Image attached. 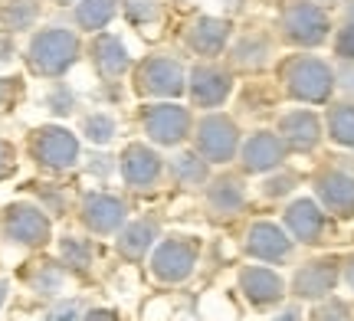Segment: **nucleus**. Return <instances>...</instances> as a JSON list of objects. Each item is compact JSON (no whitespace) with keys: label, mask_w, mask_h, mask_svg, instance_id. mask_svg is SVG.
<instances>
[{"label":"nucleus","mask_w":354,"mask_h":321,"mask_svg":"<svg viewBox=\"0 0 354 321\" xmlns=\"http://www.w3.org/2000/svg\"><path fill=\"white\" fill-rule=\"evenodd\" d=\"M37 17H39L37 0H10L0 10V20H3L7 30H30V26L37 23Z\"/></svg>","instance_id":"nucleus-30"},{"label":"nucleus","mask_w":354,"mask_h":321,"mask_svg":"<svg viewBox=\"0 0 354 321\" xmlns=\"http://www.w3.org/2000/svg\"><path fill=\"white\" fill-rule=\"evenodd\" d=\"M342 256H318V259H308L302 262L295 275H292V295L299 302H322L328 298L338 282H342Z\"/></svg>","instance_id":"nucleus-8"},{"label":"nucleus","mask_w":354,"mask_h":321,"mask_svg":"<svg viewBox=\"0 0 354 321\" xmlns=\"http://www.w3.org/2000/svg\"><path fill=\"white\" fill-rule=\"evenodd\" d=\"M46 105H50V112L53 115H73L76 112V105H79V99H76V92L73 89H66V86H56V89L46 95Z\"/></svg>","instance_id":"nucleus-35"},{"label":"nucleus","mask_w":354,"mask_h":321,"mask_svg":"<svg viewBox=\"0 0 354 321\" xmlns=\"http://www.w3.org/2000/svg\"><path fill=\"white\" fill-rule=\"evenodd\" d=\"M141 128L151 138V144L177 148L180 142H187L190 135H194V121H190V112L184 105L161 102V105H148V108H145Z\"/></svg>","instance_id":"nucleus-10"},{"label":"nucleus","mask_w":354,"mask_h":321,"mask_svg":"<svg viewBox=\"0 0 354 321\" xmlns=\"http://www.w3.org/2000/svg\"><path fill=\"white\" fill-rule=\"evenodd\" d=\"M203 200H207L214 217L230 220L243 213V206H246V184H243L240 174H216V177L207 180Z\"/></svg>","instance_id":"nucleus-20"},{"label":"nucleus","mask_w":354,"mask_h":321,"mask_svg":"<svg viewBox=\"0 0 354 321\" xmlns=\"http://www.w3.org/2000/svg\"><path fill=\"white\" fill-rule=\"evenodd\" d=\"M56 3H73V0H56Z\"/></svg>","instance_id":"nucleus-47"},{"label":"nucleus","mask_w":354,"mask_h":321,"mask_svg":"<svg viewBox=\"0 0 354 321\" xmlns=\"http://www.w3.org/2000/svg\"><path fill=\"white\" fill-rule=\"evenodd\" d=\"M308 321H351V305L328 295L322 302H315V311L308 315Z\"/></svg>","instance_id":"nucleus-34"},{"label":"nucleus","mask_w":354,"mask_h":321,"mask_svg":"<svg viewBox=\"0 0 354 321\" xmlns=\"http://www.w3.org/2000/svg\"><path fill=\"white\" fill-rule=\"evenodd\" d=\"M43 321H82V305H79L76 298H63V302H56V305L46 311Z\"/></svg>","instance_id":"nucleus-36"},{"label":"nucleus","mask_w":354,"mask_h":321,"mask_svg":"<svg viewBox=\"0 0 354 321\" xmlns=\"http://www.w3.org/2000/svg\"><path fill=\"white\" fill-rule=\"evenodd\" d=\"M17 92V79H0V108H7Z\"/></svg>","instance_id":"nucleus-40"},{"label":"nucleus","mask_w":354,"mask_h":321,"mask_svg":"<svg viewBox=\"0 0 354 321\" xmlns=\"http://www.w3.org/2000/svg\"><path fill=\"white\" fill-rule=\"evenodd\" d=\"M272 59V39L259 33V30H250V33H243L233 46H230V63L236 66V69H246V72H259L266 69Z\"/></svg>","instance_id":"nucleus-24"},{"label":"nucleus","mask_w":354,"mask_h":321,"mask_svg":"<svg viewBox=\"0 0 354 321\" xmlns=\"http://www.w3.org/2000/svg\"><path fill=\"white\" fill-rule=\"evenodd\" d=\"M63 282H66V266L63 262L43 259V262H33V269L26 272V285L43 298L59 295V292H63Z\"/></svg>","instance_id":"nucleus-27"},{"label":"nucleus","mask_w":354,"mask_h":321,"mask_svg":"<svg viewBox=\"0 0 354 321\" xmlns=\"http://www.w3.org/2000/svg\"><path fill=\"white\" fill-rule=\"evenodd\" d=\"M161 240V223L154 217H145V220H131L118 230V240H115V249L118 256L128 259V262H141V259L151 253V246H158Z\"/></svg>","instance_id":"nucleus-22"},{"label":"nucleus","mask_w":354,"mask_h":321,"mask_svg":"<svg viewBox=\"0 0 354 321\" xmlns=\"http://www.w3.org/2000/svg\"><path fill=\"white\" fill-rule=\"evenodd\" d=\"M335 89H342L344 95L354 99V63H342L335 69Z\"/></svg>","instance_id":"nucleus-38"},{"label":"nucleus","mask_w":354,"mask_h":321,"mask_svg":"<svg viewBox=\"0 0 354 321\" xmlns=\"http://www.w3.org/2000/svg\"><path fill=\"white\" fill-rule=\"evenodd\" d=\"M325 135L338 148L354 151V102H335L325 112Z\"/></svg>","instance_id":"nucleus-26"},{"label":"nucleus","mask_w":354,"mask_h":321,"mask_svg":"<svg viewBox=\"0 0 354 321\" xmlns=\"http://www.w3.org/2000/svg\"><path fill=\"white\" fill-rule=\"evenodd\" d=\"M92 161H95V164H88V171H92V174H109V167H112L109 161H112V157L102 155V157H92Z\"/></svg>","instance_id":"nucleus-44"},{"label":"nucleus","mask_w":354,"mask_h":321,"mask_svg":"<svg viewBox=\"0 0 354 321\" xmlns=\"http://www.w3.org/2000/svg\"><path fill=\"white\" fill-rule=\"evenodd\" d=\"M118 13V0H79L76 3V26L86 33H102Z\"/></svg>","instance_id":"nucleus-28"},{"label":"nucleus","mask_w":354,"mask_h":321,"mask_svg":"<svg viewBox=\"0 0 354 321\" xmlns=\"http://www.w3.org/2000/svg\"><path fill=\"white\" fill-rule=\"evenodd\" d=\"M230 33H233V23L230 20H220V17H197L194 23L187 26V46L197 56H207L214 59L227 50Z\"/></svg>","instance_id":"nucleus-23"},{"label":"nucleus","mask_w":354,"mask_h":321,"mask_svg":"<svg viewBox=\"0 0 354 321\" xmlns=\"http://www.w3.org/2000/svg\"><path fill=\"white\" fill-rule=\"evenodd\" d=\"M171 177H174L180 187L197 191V187H207V180H210V164H207L197 151H180V155L171 157Z\"/></svg>","instance_id":"nucleus-25"},{"label":"nucleus","mask_w":354,"mask_h":321,"mask_svg":"<svg viewBox=\"0 0 354 321\" xmlns=\"http://www.w3.org/2000/svg\"><path fill=\"white\" fill-rule=\"evenodd\" d=\"M240 125L223 112H210L194 128V151L207 164H230L240 155Z\"/></svg>","instance_id":"nucleus-5"},{"label":"nucleus","mask_w":354,"mask_h":321,"mask_svg":"<svg viewBox=\"0 0 354 321\" xmlns=\"http://www.w3.org/2000/svg\"><path fill=\"white\" fill-rule=\"evenodd\" d=\"M92 256H95V249H92V243L88 240H82V236H63L59 240V262H63L69 272H76V275H88V269H92Z\"/></svg>","instance_id":"nucleus-29"},{"label":"nucleus","mask_w":354,"mask_h":321,"mask_svg":"<svg viewBox=\"0 0 354 321\" xmlns=\"http://www.w3.org/2000/svg\"><path fill=\"white\" fill-rule=\"evenodd\" d=\"M79 56H82V43L66 26H46V30H39V33H33L30 46H26L30 69L43 79L66 76L79 63Z\"/></svg>","instance_id":"nucleus-2"},{"label":"nucleus","mask_w":354,"mask_h":321,"mask_svg":"<svg viewBox=\"0 0 354 321\" xmlns=\"http://www.w3.org/2000/svg\"><path fill=\"white\" fill-rule=\"evenodd\" d=\"M197 262H201V240L174 233V236H161L158 240L148 269L161 285H180L194 275Z\"/></svg>","instance_id":"nucleus-3"},{"label":"nucleus","mask_w":354,"mask_h":321,"mask_svg":"<svg viewBox=\"0 0 354 321\" xmlns=\"http://www.w3.org/2000/svg\"><path fill=\"white\" fill-rule=\"evenodd\" d=\"M118 171H122V180L135 191H151L161 184V174H165V157L154 151L151 144H128L122 157H118Z\"/></svg>","instance_id":"nucleus-17"},{"label":"nucleus","mask_w":354,"mask_h":321,"mask_svg":"<svg viewBox=\"0 0 354 321\" xmlns=\"http://www.w3.org/2000/svg\"><path fill=\"white\" fill-rule=\"evenodd\" d=\"M292 246H295V240L279 223H269V220H256L246 230V240H243L246 256L256 259V262H269V266L286 262L292 256Z\"/></svg>","instance_id":"nucleus-16"},{"label":"nucleus","mask_w":354,"mask_h":321,"mask_svg":"<svg viewBox=\"0 0 354 321\" xmlns=\"http://www.w3.org/2000/svg\"><path fill=\"white\" fill-rule=\"evenodd\" d=\"M286 157H289V148L279 138V131L259 128L240 144L243 174H272V171L286 164Z\"/></svg>","instance_id":"nucleus-12"},{"label":"nucleus","mask_w":354,"mask_h":321,"mask_svg":"<svg viewBox=\"0 0 354 321\" xmlns=\"http://www.w3.org/2000/svg\"><path fill=\"white\" fill-rule=\"evenodd\" d=\"M282 89L289 99L305 105H325L335 95V69L318 56H289L282 69Z\"/></svg>","instance_id":"nucleus-1"},{"label":"nucleus","mask_w":354,"mask_h":321,"mask_svg":"<svg viewBox=\"0 0 354 321\" xmlns=\"http://www.w3.org/2000/svg\"><path fill=\"white\" fill-rule=\"evenodd\" d=\"M299 187V174H292V171H272V174H266V180H263V197L266 200H282V197H289L292 191Z\"/></svg>","instance_id":"nucleus-32"},{"label":"nucleus","mask_w":354,"mask_h":321,"mask_svg":"<svg viewBox=\"0 0 354 321\" xmlns=\"http://www.w3.org/2000/svg\"><path fill=\"white\" fill-rule=\"evenodd\" d=\"M344 23H354V0L344 3Z\"/></svg>","instance_id":"nucleus-46"},{"label":"nucleus","mask_w":354,"mask_h":321,"mask_svg":"<svg viewBox=\"0 0 354 321\" xmlns=\"http://www.w3.org/2000/svg\"><path fill=\"white\" fill-rule=\"evenodd\" d=\"M342 279L348 282V289L354 292V256H348V259L342 262Z\"/></svg>","instance_id":"nucleus-43"},{"label":"nucleus","mask_w":354,"mask_h":321,"mask_svg":"<svg viewBox=\"0 0 354 321\" xmlns=\"http://www.w3.org/2000/svg\"><path fill=\"white\" fill-rule=\"evenodd\" d=\"M279 33L289 46H299V50H315L322 46L331 33V20L328 10L315 3V0H295L289 3L282 17H279Z\"/></svg>","instance_id":"nucleus-4"},{"label":"nucleus","mask_w":354,"mask_h":321,"mask_svg":"<svg viewBox=\"0 0 354 321\" xmlns=\"http://www.w3.org/2000/svg\"><path fill=\"white\" fill-rule=\"evenodd\" d=\"M272 321H305V315H302V309H299V305H289V309L279 311Z\"/></svg>","instance_id":"nucleus-42"},{"label":"nucleus","mask_w":354,"mask_h":321,"mask_svg":"<svg viewBox=\"0 0 354 321\" xmlns=\"http://www.w3.org/2000/svg\"><path fill=\"white\" fill-rule=\"evenodd\" d=\"M135 89H138L141 95L177 99V95H184V89H187V72H184V66L177 63L174 56L158 52V56H148V59L138 66Z\"/></svg>","instance_id":"nucleus-7"},{"label":"nucleus","mask_w":354,"mask_h":321,"mask_svg":"<svg viewBox=\"0 0 354 321\" xmlns=\"http://www.w3.org/2000/svg\"><path fill=\"white\" fill-rule=\"evenodd\" d=\"M276 131L289 151L308 155V151H315L318 144H322V138H325V121H322L312 108H292V112H286V115L279 118Z\"/></svg>","instance_id":"nucleus-18"},{"label":"nucleus","mask_w":354,"mask_h":321,"mask_svg":"<svg viewBox=\"0 0 354 321\" xmlns=\"http://www.w3.org/2000/svg\"><path fill=\"white\" fill-rule=\"evenodd\" d=\"M236 285L253 309H272L286 298V279L269 266H243Z\"/></svg>","instance_id":"nucleus-19"},{"label":"nucleus","mask_w":354,"mask_h":321,"mask_svg":"<svg viewBox=\"0 0 354 321\" xmlns=\"http://www.w3.org/2000/svg\"><path fill=\"white\" fill-rule=\"evenodd\" d=\"M312 187H315V200L325 206V213L338 220L354 217V174L342 167H322L312 177Z\"/></svg>","instance_id":"nucleus-11"},{"label":"nucleus","mask_w":354,"mask_h":321,"mask_svg":"<svg viewBox=\"0 0 354 321\" xmlns=\"http://www.w3.org/2000/svg\"><path fill=\"white\" fill-rule=\"evenodd\" d=\"M0 230L3 236L17 246H26V249H39V246L50 243L53 236V223L46 217V210L37 204H10L3 210V220H0Z\"/></svg>","instance_id":"nucleus-6"},{"label":"nucleus","mask_w":354,"mask_h":321,"mask_svg":"<svg viewBox=\"0 0 354 321\" xmlns=\"http://www.w3.org/2000/svg\"><path fill=\"white\" fill-rule=\"evenodd\" d=\"M13 164H17V161H13V148L3 142V138H0V180L10 177V174H13Z\"/></svg>","instance_id":"nucleus-39"},{"label":"nucleus","mask_w":354,"mask_h":321,"mask_svg":"<svg viewBox=\"0 0 354 321\" xmlns=\"http://www.w3.org/2000/svg\"><path fill=\"white\" fill-rule=\"evenodd\" d=\"M335 56L342 63H354V23H344L335 33Z\"/></svg>","instance_id":"nucleus-37"},{"label":"nucleus","mask_w":354,"mask_h":321,"mask_svg":"<svg viewBox=\"0 0 354 321\" xmlns=\"http://www.w3.org/2000/svg\"><path fill=\"white\" fill-rule=\"evenodd\" d=\"M122 7H125V17L135 26L154 23L161 17V3L158 0H122Z\"/></svg>","instance_id":"nucleus-33"},{"label":"nucleus","mask_w":354,"mask_h":321,"mask_svg":"<svg viewBox=\"0 0 354 321\" xmlns=\"http://www.w3.org/2000/svg\"><path fill=\"white\" fill-rule=\"evenodd\" d=\"M79 220L86 223L88 233H95V236H112L125 226L128 220V206L122 197H115V193H105V191H92L82 197V204H79Z\"/></svg>","instance_id":"nucleus-13"},{"label":"nucleus","mask_w":354,"mask_h":321,"mask_svg":"<svg viewBox=\"0 0 354 321\" xmlns=\"http://www.w3.org/2000/svg\"><path fill=\"white\" fill-rule=\"evenodd\" d=\"M7 295H10V282H7V279H0V309H3Z\"/></svg>","instance_id":"nucleus-45"},{"label":"nucleus","mask_w":354,"mask_h":321,"mask_svg":"<svg viewBox=\"0 0 354 321\" xmlns=\"http://www.w3.org/2000/svg\"><path fill=\"white\" fill-rule=\"evenodd\" d=\"M88 56H92V66L102 79H122L131 69V56H128V46L115 33H95L92 46H88Z\"/></svg>","instance_id":"nucleus-21"},{"label":"nucleus","mask_w":354,"mask_h":321,"mask_svg":"<svg viewBox=\"0 0 354 321\" xmlns=\"http://www.w3.org/2000/svg\"><path fill=\"white\" fill-rule=\"evenodd\" d=\"M30 155L46 171H69L79 161V138L63 125H43L30 138Z\"/></svg>","instance_id":"nucleus-9"},{"label":"nucleus","mask_w":354,"mask_h":321,"mask_svg":"<svg viewBox=\"0 0 354 321\" xmlns=\"http://www.w3.org/2000/svg\"><path fill=\"white\" fill-rule=\"evenodd\" d=\"M82 321H118V315H115V311H109V309H92V311H86V315H82Z\"/></svg>","instance_id":"nucleus-41"},{"label":"nucleus","mask_w":354,"mask_h":321,"mask_svg":"<svg viewBox=\"0 0 354 321\" xmlns=\"http://www.w3.org/2000/svg\"><path fill=\"white\" fill-rule=\"evenodd\" d=\"M282 223H286V233H289L295 243L315 246V243H322V236H325L328 213H325V206L318 204L315 197H299V200H292V204L282 210Z\"/></svg>","instance_id":"nucleus-15"},{"label":"nucleus","mask_w":354,"mask_h":321,"mask_svg":"<svg viewBox=\"0 0 354 321\" xmlns=\"http://www.w3.org/2000/svg\"><path fill=\"white\" fill-rule=\"evenodd\" d=\"M187 92L197 108H220L233 92V72L214 63H197L187 76Z\"/></svg>","instance_id":"nucleus-14"},{"label":"nucleus","mask_w":354,"mask_h":321,"mask_svg":"<svg viewBox=\"0 0 354 321\" xmlns=\"http://www.w3.org/2000/svg\"><path fill=\"white\" fill-rule=\"evenodd\" d=\"M82 135H86L92 144H109L118 135V125L109 112H92V115L82 118Z\"/></svg>","instance_id":"nucleus-31"}]
</instances>
